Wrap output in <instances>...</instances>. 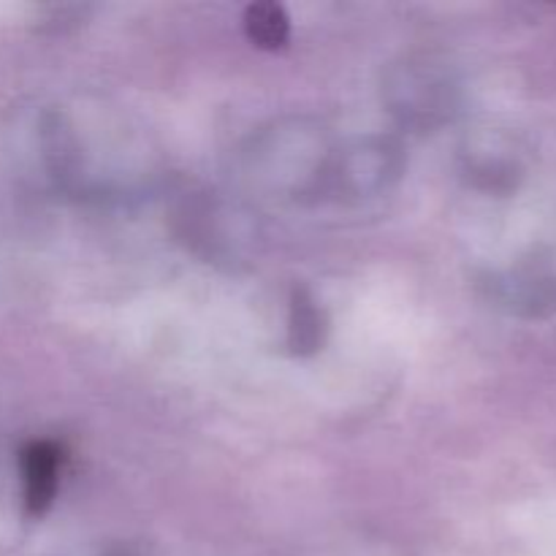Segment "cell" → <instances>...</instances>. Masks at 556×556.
<instances>
[{"label":"cell","mask_w":556,"mask_h":556,"mask_svg":"<svg viewBox=\"0 0 556 556\" xmlns=\"http://www.w3.org/2000/svg\"><path fill=\"white\" fill-rule=\"evenodd\" d=\"M326 331H329V320L315 293L307 286H293L291 299H288V353L299 358L315 356L324 351Z\"/></svg>","instance_id":"5"},{"label":"cell","mask_w":556,"mask_h":556,"mask_svg":"<svg viewBox=\"0 0 556 556\" xmlns=\"http://www.w3.org/2000/svg\"><path fill=\"white\" fill-rule=\"evenodd\" d=\"M465 174L476 188L486 190V193H510L519 185L521 168L514 157L492 155L489 150H483L467 155Z\"/></svg>","instance_id":"6"},{"label":"cell","mask_w":556,"mask_h":556,"mask_svg":"<svg viewBox=\"0 0 556 556\" xmlns=\"http://www.w3.org/2000/svg\"><path fill=\"white\" fill-rule=\"evenodd\" d=\"M383 101L405 128L434 130L459 112V85L434 54H410L386 71Z\"/></svg>","instance_id":"1"},{"label":"cell","mask_w":556,"mask_h":556,"mask_svg":"<svg viewBox=\"0 0 556 556\" xmlns=\"http://www.w3.org/2000/svg\"><path fill=\"white\" fill-rule=\"evenodd\" d=\"M489 299L500 307L510 309L516 315H530L541 318L556 309V275L543 266H519V269L500 271L486 282Z\"/></svg>","instance_id":"3"},{"label":"cell","mask_w":556,"mask_h":556,"mask_svg":"<svg viewBox=\"0 0 556 556\" xmlns=\"http://www.w3.org/2000/svg\"><path fill=\"white\" fill-rule=\"evenodd\" d=\"M405 168L400 141L362 139L331 150L320 163L309 195L334 201H358L389 190Z\"/></svg>","instance_id":"2"},{"label":"cell","mask_w":556,"mask_h":556,"mask_svg":"<svg viewBox=\"0 0 556 556\" xmlns=\"http://www.w3.org/2000/svg\"><path fill=\"white\" fill-rule=\"evenodd\" d=\"M103 556H147L144 548H139L136 543H114V546L106 548Z\"/></svg>","instance_id":"8"},{"label":"cell","mask_w":556,"mask_h":556,"mask_svg":"<svg viewBox=\"0 0 556 556\" xmlns=\"http://www.w3.org/2000/svg\"><path fill=\"white\" fill-rule=\"evenodd\" d=\"M63 451L49 440H36L22 451V500L30 516H43L52 508L60 489Z\"/></svg>","instance_id":"4"},{"label":"cell","mask_w":556,"mask_h":556,"mask_svg":"<svg viewBox=\"0 0 556 556\" xmlns=\"http://www.w3.org/2000/svg\"><path fill=\"white\" fill-rule=\"evenodd\" d=\"M244 33L261 49H280L291 38V20L277 3H253L244 11Z\"/></svg>","instance_id":"7"}]
</instances>
